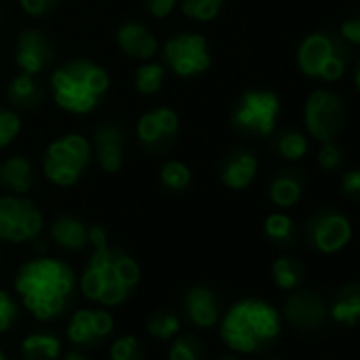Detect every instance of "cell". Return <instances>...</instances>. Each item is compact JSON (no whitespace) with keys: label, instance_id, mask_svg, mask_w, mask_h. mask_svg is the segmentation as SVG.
I'll return each instance as SVG.
<instances>
[{"label":"cell","instance_id":"6da1fadb","mask_svg":"<svg viewBox=\"0 0 360 360\" xmlns=\"http://www.w3.org/2000/svg\"><path fill=\"white\" fill-rule=\"evenodd\" d=\"M89 244L94 252L81 274L79 290L102 307L125 303L140 284L138 261L121 246H110L100 225L89 227Z\"/></svg>","mask_w":360,"mask_h":360},{"label":"cell","instance_id":"7a4b0ae2","mask_svg":"<svg viewBox=\"0 0 360 360\" xmlns=\"http://www.w3.org/2000/svg\"><path fill=\"white\" fill-rule=\"evenodd\" d=\"M15 292L22 297L24 307L37 320H60L66 316L79 290V280L75 269L60 259L37 257L26 261L13 280Z\"/></svg>","mask_w":360,"mask_h":360},{"label":"cell","instance_id":"3957f363","mask_svg":"<svg viewBox=\"0 0 360 360\" xmlns=\"http://www.w3.org/2000/svg\"><path fill=\"white\" fill-rule=\"evenodd\" d=\"M219 335L233 352L261 354L280 339L282 318L271 303L248 297L233 303L225 316H221Z\"/></svg>","mask_w":360,"mask_h":360},{"label":"cell","instance_id":"277c9868","mask_svg":"<svg viewBox=\"0 0 360 360\" xmlns=\"http://www.w3.org/2000/svg\"><path fill=\"white\" fill-rule=\"evenodd\" d=\"M108 89V72L91 60L66 62L51 77V91L56 104L75 115H87L96 110Z\"/></svg>","mask_w":360,"mask_h":360},{"label":"cell","instance_id":"5b68a950","mask_svg":"<svg viewBox=\"0 0 360 360\" xmlns=\"http://www.w3.org/2000/svg\"><path fill=\"white\" fill-rule=\"evenodd\" d=\"M278 117H280V98L274 91L248 89L236 100L229 121L236 134L250 140H261V138H269L276 131Z\"/></svg>","mask_w":360,"mask_h":360},{"label":"cell","instance_id":"8992f818","mask_svg":"<svg viewBox=\"0 0 360 360\" xmlns=\"http://www.w3.org/2000/svg\"><path fill=\"white\" fill-rule=\"evenodd\" d=\"M91 161V144L81 134L53 140L43 157V172L58 187H72L83 178Z\"/></svg>","mask_w":360,"mask_h":360},{"label":"cell","instance_id":"52a82bcc","mask_svg":"<svg viewBox=\"0 0 360 360\" xmlns=\"http://www.w3.org/2000/svg\"><path fill=\"white\" fill-rule=\"evenodd\" d=\"M303 121L307 134L318 142L335 140V136L345 127L347 108L341 96L328 89H316L307 96L303 106Z\"/></svg>","mask_w":360,"mask_h":360},{"label":"cell","instance_id":"ba28073f","mask_svg":"<svg viewBox=\"0 0 360 360\" xmlns=\"http://www.w3.org/2000/svg\"><path fill=\"white\" fill-rule=\"evenodd\" d=\"M41 208L22 195L0 198V240L9 244L34 242L43 231Z\"/></svg>","mask_w":360,"mask_h":360},{"label":"cell","instance_id":"9c48e42d","mask_svg":"<svg viewBox=\"0 0 360 360\" xmlns=\"http://www.w3.org/2000/svg\"><path fill=\"white\" fill-rule=\"evenodd\" d=\"M305 244L320 255L341 252L352 240V223L337 208L316 210L305 223Z\"/></svg>","mask_w":360,"mask_h":360},{"label":"cell","instance_id":"30bf717a","mask_svg":"<svg viewBox=\"0 0 360 360\" xmlns=\"http://www.w3.org/2000/svg\"><path fill=\"white\" fill-rule=\"evenodd\" d=\"M163 60L169 70L178 77H200L204 75L212 64L210 45L202 34L195 32H183L172 37L163 47Z\"/></svg>","mask_w":360,"mask_h":360},{"label":"cell","instance_id":"8fae6325","mask_svg":"<svg viewBox=\"0 0 360 360\" xmlns=\"http://www.w3.org/2000/svg\"><path fill=\"white\" fill-rule=\"evenodd\" d=\"M282 314L297 333H316L328 320V301L320 290L299 286L284 299Z\"/></svg>","mask_w":360,"mask_h":360},{"label":"cell","instance_id":"7c38bea8","mask_svg":"<svg viewBox=\"0 0 360 360\" xmlns=\"http://www.w3.org/2000/svg\"><path fill=\"white\" fill-rule=\"evenodd\" d=\"M180 136V119L172 108L159 106L144 112L136 127L138 144L148 155L167 153Z\"/></svg>","mask_w":360,"mask_h":360},{"label":"cell","instance_id":"4fadbf2b","mask_svg":"<svg viewBox=\"0 0 360 360\" xmlns=\"http://www.w3.org/2000/svg\"><path fill=\"white\" fill-rule=\"evenodd\" d=\"M115 330V318L104 307H83L70 316L66 337L77 349H96L104 345Z\"/></svg>","mask_w":360,"mask_h":360},{"label":"cell","instance_id":"5bb4252c","mask_svg":"<svg viewBox=\"0 0 360 360\" xmlns=\"http://www.w3.org/2000/svg\"><path fill=\"white\" fill-rule=\"evenodd\" d=\"M53 60H56V47L45 32L37 28H28L18 37L15 62L26 75H41L49 70Z\"/></svg>","mask_w":360,"mask_h":360},{"label":"cell","instance_id":"9a60e30c","mask_svg":"<svg viewBox=\"0 0 360 360\" xmlns=\"http://www.w3.org/2000/svg\"><path fill=\"white\" fill-rule=\"evenodd\" d=\"M183 314L195 328H212L221 322L223 305L219 292L208 284L191 286L183 297Z\"/></svg>","mask_w":360,"mask_h":360},{"label":"cell","instance_id":"2e32d148","mask_svg":"<svg viewBox=\"0 0 360 360\" xmlns=\"http://www.w3.org/2000/svg\"><path fill=\"white\" fill-rule=\"evenodd\" d=\"M94 157L98 161V165L108 172L115 174L121 169L123 161H125V131L121 125L106 121L96 125L94 134Z\"/></svg>","mask_w":360,"mask_h":360},{"label":"cell","instance_id":"e0dca14e","mask_svg":"<svg viewBox=\"0 0 360 360\" xmlns=\"http://www.w3.org/2000/svg\"><path fill=\"white\" fill-rule=\"evenodd\" d=\"M257 172H259V159L252 150H248L244 146L231 148L219 165L221 183L233 191H242V189L250 187Z\"/></svg>","mask_w":360,"mask_h":360},{"label":"cell","instance_id":"ac0fdd59","mask_svg":"<svg viewBox=\"0 0 360 360\" xmlns=\"http://www.w3.org/2000/svg\"><path fill=\"white\" fill-rule=\"evenodd\" d=\"M337 43H339V34H335V32H311V34H307L299 43V49H297L299 70L309 79H318L322 66L326 64V60L335 51Z\"/></svg>","mask_w":360,"mask_h":360},{"label":"cell","instance_id":"d6986e66","mask_svg":"<svg viewBox=\"0 0 360 360\" xmlns=\"http://www.w3.org/2000/svg\"><path fill=\"white\" fill-rule=\"evenodd\" d=\"M39 180L37 165L22 155L9 157L0 163V189L9 195H26L34 189Z\"/></svg>","mask_w":360,"mask_h":360},{"label":"cell","instance_id":"ffe728a7","mask_svg":"<svg viewBox=\"0 0 360 360\" xmlns=\"http://www.w3.org/2000/svg\"><path fill=\"white\" fill-rule=\"evenodd\" d=\"M305 191V174L299 167H282L269 178L267 195L274 206L286 210L299 204Z\"/></svg>","mask_w":360,"mask_h":360},{"label":"cell","instance_id":"44dd1931","mask_svg":"<svg viewBox=\"0 0 360 360\" xmlns=\"http://www.w3.org/2000/svg\"><path fill=\"white\" fill-rule=\"evenodd\" d=\"M49 238L66 252H83L89 246V227L79 217L62 214L49 225Z\"/></svg>","mask_w":360,"mask_h":360},{"label":"cell","instance_id":"7402d4cb","mask_svg":"<svg viewBox=\"0 0 360 360\" xmlns=\"http://www.w3.org/2000/svg\"><path fill=\"white\" fill-rule=\"evenodd\" d=\"M117 45L119 49L134 60H150L157 53V39L153 32L138 22H125L117 30Z\"/></svg>","mask_w":360,"mask_h":360},{"label":"cell","instance_id":"603a6c76","mask_svg":"<svg viewBox=\"0 0 360 360\" xmlns=\"http://www.w3.org/2000/svg\"><path fill=\"white\" fill-rule=\"evenodd\" d=\"M328 318L341 326L360 322V282H345L335 290L328 301Z\"/></svg>","mask_w":360,"mask_h":360},{"label":"cell","instance_id":"cb8c5ba5","mask_svg":"<svg viewBox=\"0 0 360 360\" xmlns=\"http://www.w3.org/2000/svg\"><path fill=\"white\" fill-rule=\"evenodd\" d=\"M5 94L9 104L20 110H37L45 104V87L34 79V75H18L7 85Z\"/></svg>","mask_w":360,"mask_h":360},{"label":"cell","instance_id":"d4e9b609","mask_svg":"<svg viewBox=\"0 0 360 360\" xmlns=\"http://www.w3.org/2000/svg\"><path fill=\"white\" fill-rule=\"evenodd\" d=\"M62 356V341L51 330H34L22 341L24 360H58Z\"/></svg>","mask_w":360,"mask_h":360},{"label":"cell","instance_id":"484cf974","mask_svg":"<svg viewBox=\"0 0 360 360\" xmlns=\"http://www.w3.org/2000/svg\"><path fill=\"white\" fill-rule=\"evenodd\" d=\"M271 278L274 284L280 290H295L303 284L305 278V265L299 257L295 255H282L274 261L271 265Z\"/></svg>","mask_w":360,"mask_h":360},{"label":"cell","instance_id":"4316f807","mask_svg":"<svg viewBox=\"0 0 360 360\" xmlns=\"http://www.w3.org/2000/svg\"><path fill=\"white\" fill-rule=\"evenodd\" d=\"M265 238L276 248H292L299 242V231L295 221L284 212H271L263 225Z\"/></svg>","mask_w":360,"mask_h":360},{"label":"cell","instance_id":"83f0119b","mask_svg":"<svg viewBox=\"0 0 360 360\" xmlns=\"http://www.w3.org/2000/svg\"><path fill=\"white\" fill-rule=\"evenodd\" d=\"M167 360H208V345L195 333H178L167 349Z\"/></svg>","mask_w":360,"mask_h":360},{"label":"cell","instance_id":"f1b7e54d","mask_svg":"<svg viewBox=\"0 0 360 360\" xmlns=\"http://www.w3.org/2000/svg\"><path fill=\"white\" fill-rule=\"evenodd\" d=\"M307 136L295 127H284L274 136V150L288 159V161H299L307 155Z\"/></svg>","mask_w":360,"mask_h":360},{"label":"cell","instance_id":"f546056e","mask_svg":"<svg viewBox=\"0 0 360 360\" xmlns=\"http://www.w3.org/2000/svg\"><path fill=\"white\" fill-rule=\"evenodd\" d=\"M146 333L159 341H172L180 333V318L176 311L159 307L153 309L146 318Z\"/></svg>","mask_w":360,"mask_h":360},{"label":"cell","instance_id":"4dcf8cb0","mask_svg":"<svg viewBox=\"0 0 360 360\" xmlns=\"http://www.w3.org/2000/svg\"><path fill=\"white\" fill-rule=\"evenodd\" d=\"M159 176H161L163 187L174 191V193L185 191L189 187V183H191V169H189V165L183 163V161H176V159L165 161L161 172H159Z\"/></svg>","mask_w":360,"mask_h":360},{"label":"cell","instance_id":"1f68e13d","mask_svg":"<svg viewBox=\"0 0 360 360\" xmlns=\"http://www.w3.org/2000/svg\"><path fill=\"white\" fill-rule=\"evenodd\" d=\"M183 13L195 22H212L223 11L225 0H178Z\"/></svg>","mask_w":360,"mask_h":360},{"label":"cell","instance_id":"d6a6232c","mask_svg":"<svg viewBox=\"0 0 360 360\" xmlns=\"http://www.w3.org/2000/svg\"><path fill=\"white\" fill-rule=\"evenodd\" d=\"M163 79L165 70L161 64H142L134 75V87L144 96H153L161 89Z\"/></svg>","mask_w":360,"mask_h":360},{"label":"cell","instance_id":"836d02e7","mask_svg":"<svg viewBox=\"0 0 360 360\" xmlns=\"http://www.w3.org/2000/svg\"><path fill=\"white\" fill-rule=\"evenodd\" d=\"M108 354H110V360H146V352L134 335L117 337Z\"/></svg>","mask_w":360,"mask_h":360},{"label":"cell","instance_id":"e575fe53","mask_svg":"<svg viewBox=\"0 0 360 360\" xmlns=\"http://www.w3.org/2000/svg\"><path fill=\"white\" fill-rule=\"evenodd\" d=\"M22 129V121L15 110L0 106V148L9 146Z\"/></svg>","mask_w":360,"mask_h":360},{"label":"cell","instance_id":"d590c367","mask_svg":"<svg viewBox=\"0 0 360 360\" xmlns=\"http://www.w3.org/2000/svg\"><path fill=\"white\" fill-rule=\"evenodd\" d=\"M20 322V305L18 301L0 288V333H9Z\"/></svg>","mask_w":360,"mask_h":360},{"label":"cell","instance_id":"8d00e7d4","mask_svg":"<svg viewBox=\"0 0 360 360\" xmlns=\"http://www.w3.org/2000/svg\"><path fill=\"white\" fill-rule=\"evenodd\" d=\"M318 163L322 169L326 172H335L343 165V150L335 140H326L322 142L320 150H318Z\"/></svg>","mask_w":360,"mask_h":360},{"label":"cell","instance_id":"74e56055","mask_svg":"<svg viewBox=\"0 0 360 360\" xmlns=\"http://www.w3.org/2000/svg\"><path fill=\"white\" fill-rule=\"evenodd\" d=\"M20 5L32 18H47L58 9L60 0H20Z\"/></svg>","mask_w":360,"mask_h":360},{"label":"cell","instance_id":"f35d334b","mask_svg":"<svg viewBox=\"0 0 360 360\" xmlns=\"http://www.w3.org/2000/svg\"><path fill=\"white\" fill-rule=\"evenodd\" d=\"M341 193L349 202H360V167L349 169L341 178Z\"/></svg>","mask_w":360,"mask_h":360},{"label":"cell","instance_id":"ab89813d","mask_svg":"<svg viewBox=\"0 0 360 360\" xmlns=\"http://www.w3.org/2000/svg\"><path fill=\"white\" fill-rule=\"evenodd\" d=\"M339 37H341L345 43L360 47V15L347 18V20L341 24V28H339Z\"/></svg>","mask_w":360,"mask_h":360},{"label":"cell","instance_id":"60d3db41","mask_svg":"<svg viewBox=\"0 0 360 360\" xmlns=\"http://www.w3.org/2000/svg\"><path fill=\"white\" fill-rule=\"evenodd\" d=\"M176 5H178V0H144V9L157 20H165L174 11Z\"/></svg>","mask_w":360,"mask_h":360},{"label":"cell","instance_id":"b9f144b4","mask_svg":"<svg viewBox=\"0 0 360 360\" xmlns=\"http://www.w3.org/2000/svg\"><path fill=\"white\" fill-rule=\"evenodd\" d=\"M62 360H89V358H87L81 349H77V347H75V349L66 352V354L62 356Z\"/></svg>","mask_w":360,"mask_h":360},{"label":"cell","instance_id":"7bdbcfd3","mask_svg":"<svg viewBox=\"0 0 360 360\" xmlns=\"http://www.w3.org/2000/svg\"><path fill=\"white\" fill-rule=\"evenodd\" d=\"M354 85H356V89H358V94H360V58H358L356 68H354Z\"/></svg>","mask_w":360,"mask_h":360},{"label":"cell","instance_id":"ee69618b","mask_svg":"<svg viewBox=\"0 0 360 360\" xmlns=\"http://www.w3.org/2000/svg\"><path fill=\"white\" fill-rule=\"evenodd\" d=\"M219 360H240V358H236V356H221Z\"/></svg>","mask_w":360,"mask_h":360},{"label":"cell","instance_id":"f6af8a7d","mask_svg":"<svg viewBox=\"0 0 360 360\" xmlns=\"http://www.w3.org/2000/svg\"><path fill=\"white\" fill-rule=\"evenodd\" d=\"M0 360H9V358H7V354H5L3 349H0Z\"/></svg>","mask_w":360,"mask_h":360},{"label":"cell","instance_id":"bcb514c9","mask_svg":"<svg viewBox=\"0 0 360 360\" xmlns=\"http://www.w3.org/2000/svg\"><path fill=\"white\" fill-rule=\"evenodd\" d=\"M5 24V15H3V11H0V26Z\"/></svg>","mask_w":360,"mask_h":360},{"label":"cell","instance_id":"7dc6e473","mask_svg":"<svg viewBox=\"0 0 360 360\" xmlns=\"http://www.w3.org/2000/svg\"><path fill=\"white\" fill-rule=\"evenodd\" d=\"M269 360H274V358H269Z\"/></svg>","mask_w":360,"mask_h":360}]
</instances>
